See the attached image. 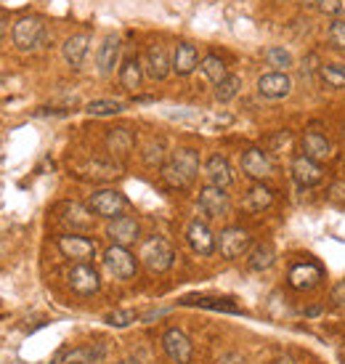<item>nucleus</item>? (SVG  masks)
I'll return each mask as SVG.
<instances>
[{
	"label": "nucleus",
	"mask_w": 345,
	"mask_h": 364,
	"mask_svg": "<svg viewBox=\"0 0 345 364\" xmlns=\"http://www.w3.org/2000/svg\"><path fill=\"white\" fill-rule=\"evenodd\" d=\"M197 173H199V154L189 146L175 149L170 154V160L163 165V178L172 189H189L197 178Z\"/></svg>",
	"instance_id": "1"
},
{
	"label": "nucleus",
	"mask_w": 345,
	"mask_h": 364,
	"mask_svg": "<svg viewBox=\"0 0 345 364\" xmlns=\"http://www.w3.org/2000/svg\"><path fill=\"white\" fill-rule=\"evenodd\" d=\"M175 261V250L165 237H149L141 245V263L154 274H165Z\"/></svg>",
	"instance_id": "2"
},
{
	"label": "nucleus",
	"mask_w": 345,
	"mask_h": 364,
	"mask_svg": "<svg viewBox=\"0 0 345 364\" xmlns=\"http://www.w3.org/2000/svg\"><path fill=\"white\" fill-rule=\"evenodd\" d=\"M128 208H131L128 197L122 192H117V189H99V192H93L91 200H88V210H91L93 215H99V218H109V221L120 218Z\"/></svg>",
	"instance_id": "3"
},
{
	"label": "nucleus",
	"mask_w": 345,
	"mask_h": 364,
	"mask_svg": "<svg viewBox=\"0 0 345 364\" xmlns=\"http://www.w3.org/2000/svg\"><path fill=\"white\" fill-rule=\"evenodd\" d=\"M11 38H13V46L19 51H35L43 43V38H45V21L40 16H21L13 24Z\"/></svg>",
	"instance_id": "4"
},
{
	"label": "nucleus",
	"mask_w": 345,
	"mask_h": 364,
	"mask_svg": "<svg viewBox=\"0 0 345 364\" xmlns=\"http://www.w3.org/2000/svg\"><path fill=\"white\" fill-rule=\"evenodd\" d=\"M242 173L247 178H253L255 183H263L276 173V165L263 149L253 146V149H247V152L242 154Z\"/></svg>",
	"instance_id": "5"
},
{
	"label": "nucleus",
	"mask_w": 345,
	"mask_h": 364,
	"mask_svg": "<svg viewBox=\"0 0 345 364\" xmlns=\"http://www.w3.org/2000/svg\"><path fill=\"white\" fill-rule=\"evenodd\" d=\"M163 348H165V354H168V359L175 364H189L194 356L192 338L183 333V330H178V327H170V330L163 335Z\"/></svg>",
	"instance_id": "6"
},
{
	"label": "nucleus",
	"mask_w": 345,
	"mask_h": 364,
	"mask_svg": "<svg viewBox=\"0 0 345 364\" xmlns=\"http://www.w3.org/2000/svg\"><path fill=\"white\" fill-rule=\"evenodd\" d=\"M250 245H253V237L242 226H229L218 237V250H221V255H224L226 261H234V258L244 255Z\"/></svg>",
	"instance_id": "7"
},
{
	"label": "nucleus",
	"mask_w": 345,
	"mask_h": 364,
	"mask_svg": "<svg viewBox=\"0 0 345 364\" xmlns=\"http://www.w3.org/2000/svg\"><path fill=\"white\" fill-rule=\"evenodd\" d=\"M104 263H106V269L117 277V279H133L136 277V269H138V261H136V255L128 250V247H122V245H112L106 253H104Z\"/></svg>",
	"instance_id": "8"
},
{
	"label": "nucleus",
	"mask_w": 345,
	"mask_h": 364,
	"mask_svg": "<svg viewBox=\"0 0 345 364\" xmlns=\"http://www.w3.org/2000/svg\"><path fill=\"white\" fill-rule=\"evenodd\" d=\"M56 245H59L61 255L75 263H88L96 255V245L88 237H80V234H64L56 240Z\"/></svg>",
	"instance_id": "9"
},
{
	"label": "nucleus",
	"mask_w": 345,
	"mask_h": 364,
	"mask_svg": "<svg viewBox=\"0 0 345 364\" xmlns=\"http://www.w3.org/2000/svg\"><path fill=\"white\" fill-rule=\"evenodd\" d=\"M197 205H199V210L207 215V218H221L229 213L231 208V200H229V194L226 189H218V186H202L199 189V197H197Z\"/></svg>",
	"instance_id": "10"
},
{
	"label": "nucleus",
	"mask_w": 345,
	"mask_h": 364,
	"mask_svg": "<svg viewBox=\"0 0 345 364\" xmlns=\"http://www.w3.org/2000/svg\"><path fill=\"white\" fill-rule=\"evenodd\" d=\"M67 279H70V287L77 295H93V293H99V287H102L99 272L93 269L91 263H77V266H72L70 274H67Z\"/></svg>",
	"instance_id": "11"
},
{
	"label": "nucleus",
	"mask_w": 345,
	"mask_h": 364,
	"mask_svg": "<svg viewBox=\"0 0 345 364\" xmlns=\"http://www.w3.org/2000/svg\"><path fill=\"white\" fill-rule=\"evenodd\" d=\"M186 240L192 245L197 255H213L218 250V237L210 232V226L204 221H192L186 229Z\"/></svg>",
	"instance_id": "12"
},
{
	"label": "nucleus",
	"mask_w": 345,
	"mask_h": 364,
	"mask_svg": "<svg viewBox=\"0 0 345 364\" xmlns=\"http://www.w3.org/2000/svg\"><path fill=\"white\" fill-rule=\"evenodd\" d=\"M204 178L210 186H218V189H229L234 183V168L231 162L226 160L224 154H210L207 162H204Z\"/></svg>",
	"instance_id": "13"
},
{
	"label": "nucleus",
	"mask_w": 345,
	"mask_h": 364,
	"mask_svg": "<svg viewBox=\"0 0 345 364\" xmlns=\"http://www.w3.org/2000/svg\"><path fill=\"white\" fill-rule=\"evenodd\" d=\"M106 237H109L114 245L128 247V245H133L138 237H141V226H138V221H136L133 215H120V218L109 221V226H106Z\"/></svg>",
	"instance_id": "14"
},
{
	"label": "nucleus",
	"mask_w": 345,
	"mask_h": 364,
	"mask_svg": "<svg viewBox=\"0 0 345 364\" xmlns=\"http://www.w3.org/2000/svg\"><path fill=\"white\" fill-rule=\"evenodd\" d=\"M292 178L297 186H303V189H311L316 183H322L324 178V171H322V165L314 162L311 157H305V154H297L292 160Z\"/></svg>",
	"instance_id": "15"
},
{
	"label": "nucleus",
	"mask_w": 345,
	"mask_h": 364,
	"mask_svg": "<svg viewBox=\"0 0 345 364\" xmlns=\"http://www.w3.org/2000/svg\"><path fill=\"white\" fill-rule=\"evenodd\" d=\"M290 91H292V80L287 77L285 72H265L258 80V93L263 99H271V102L290 96Z\"/></svg>",
	"instance_id": "16"
},
{
	"label": "nucleus",
	"mask_w": 345,
	"mask_h": 364,
	"mask_svg": "<svg viewBox=\"0 0 345 364\" xmlns=\"http://www.w3.org/2000/svg\"><path fill=\"white\" fill-rule=\"evenodd\" d=\"M120 35H106L104 38V43L99 46V53H96V70H99V75H112L114 67H117V61H120Z\"/></svg>",
	"instance_id": "17"
},
{
	"label": "nucleus",
	"mask_w": 345,
	"mask_h": 364,
	"mask_svg": "<svg viewBox=\"0 0 345 364\" xmlns=\"http://www.w3.org/2000/svg\"><path fill=\"white\" fill-rule=\"evenodd\" d=\"M322 277H324V272L316 263H295L290 274H287V282L295 290H311V287L322 282Z\"/></svg>",
	"instance_id": "18"
},
{
	"label": "nucleus",
	"mask_w": 345,
	"mask_h": 364,
	"mask_svg": "<svg viewBox=\"0 0 345 364\" xmlns=\"http://www.w3.org/2000/svg\"><path fill=\"white\" fill-rule=\"evenodd\" d=\"M172 70V61L168 56V48L160 46V43H154L146 48V75L152 77V80H165Z\"/></svg>",
	"instance_id": "19"
},
{
	"label": "nucleus",
	"mask_w": 345,
	"mask_h": 364,
	"mask_svg": "<svg viewBox=\"0 0 345 364\" xmlns=\"http://www.w3.org/2000/svg\"><path fill=\"white\" fill-rule=\"evenodd\" d=\"M303 154L322 165V162L335 157V146L329 144L327 136H322V133H316V131H308L303 136Z\"/></svg>",
	"instance_id": "20"
},
{
	"label": "nucleus",
	"mask_w": 345,
	"mask_h": 364,
	"mask_svg": "<svg viewBox=\"0 0 345 364\" xmlns=\"http://www.w3.org/2000/svg\"><path fill=\"white\" fill-rule=\"evenodd\" d=\"M88 48H91V35L88 32H77V35L67 38L61 53H64V59H67V64H70L72 70H80L85 56H88Z\"/></svg>",
	"instance_id": "21"
},
{
	"label": "nucleus",
	"mask_w": 345,
	"mask_h": 364,
	"mask_svg": "<svg viewBox=\"0 0 345 364\" xmlns=\"http://www.w3.org/2000/svg\"><path fill=\"white\" fill-rule=\"evenodd\" d=\"M197 67H199V51L194 48L192 43H178V46H175V53H172V72L186 77V75H192Z\"/></svg>",
	"instance_id": "22"
},
{
	"label": "nucleus",
	"mask_w": 345,
	"mask_h": 364,
	"mask_svg": "<svg viewBox=\"0 0 345 364\" xmlns=\"http://www.w3.org/2000/svg\"><path fill=\"white\" fill-rule=\"evenodd\" d=\"M276 200L274 189H268L265 183H253L250 189H247V194H244V210L247 213H263L265 208H271Z\"/></svg>",
	"instance_id": "23"
},
{
	"label": "nucleus",
	"mask_w": 345,
	"mask_h": 364,
	"mask_svg": "<svg viewBox=\"0 0 345 364\" xmlns=\"http://www.w3.org/2000/svg\"><path fill=\"white\" fill-rule=\"evenodd\" d=\"M181 306H197V309H210V311H224V314H244L231 298H204V295L199 298V295H192V298H183Z\"/></svg>",
	"instance_id": "24"
},
{
	"label": "nucleus",
	"mask_w": 345,
	"mask_h": 364,
	"mask_svg": "<svg viewBox=\"0 0 345 364\" xmlns=\"http://www.w3.org/2000/svg\"><path fill=\"white\" fill-rule=\"evenodd\" d=\"M120 82H122V88H125V91H131V93H136L138 88H141L143 70H141V61H138V56H128V59L122 61Z\"/></svg>",
	"instance_id": "25"
},
{
	"label": "nucleus",
	"mask_w": 345,
	"mask_h": 364,
	"mask_svg": "<svg viewBox=\"0 0 345 364\" xmlns=\"http://www.w3.org/2000/svg\"><path fill=\"white\" fill-rule=\"evenodd\" d=\"M106 146H109V152L114 157H128L133 152V146H136V136L128 128H112L109 136H106Z\"/></svg>",
	"instance_id": "26"
},
{
	"label": "nucleus",
	"mask_w": 345,
	"mask_h": 364,
	"mask_svg": "<svg viewBox=\"0 0 345 364\" xmlns=\"http://www.w3.org/2000/svg\"><path fill=\"white\" fill-rule=\"evenodd\" d=\"M276 261V250L271 245H258L253 247V253L247 258V266H250V272H265V269H271Z\"/></svg>",
	"instance_id": "27"
},
{
	"label": "nucleus",
	"mask_w": 345,
	"mask_h": 364,
	"mask_svg": "<svg viewBox=\"0 0 345 364\" xmlns=\"http://www.w3.org/2000/svg\"><path fill=\"white\" fill-rule=\"evenodd\" d=\"M104 359V348L99 346H82V348H72L64 354V364H96Z\"/></svg>",
	"instance_id": "28"
},
{
	"label": "nucleus",
	"mask_w": 345,
	"mask_h": 364,
	"mask_svg": "<svg viewBox=\"0 0 345 364\" xmlns=\"http://www.w3.org/2000/svg\"><path fill=\"white\" fill-rule=\"evenodd\" d=\"M199 70H202V75L210 82H213V85H218V82H224L226 77H229L226 61L221 59V56H213V53H210V56H204V59H202V67H199Z\"/></svg>",
	"instance_id": "29"
},
{
	"label": "nucleus",
	"mask_w": 345,
	"mask_h": 364,
	"mask_svg": "<svg viewBox=\"0 0 345 364\" xmlns=\"http://www.w3.org/2000/svg\"><path fill=\"white\" fill-rule=\"evenodd\" d=\"M319 77H322L324 85L340 91V88H345V64H322L319 67Z\"/></svg>",
	"instance_id": "30"
},
{
	"label": "nucleus",
	"mask_w": 345,
	"mask_h": 364,
	"mask_svg": "<svg viewBox=\"0 0 345 364\" xmlns=\"http://www.w3.org/2000/svg\"><path fill=\"white\" fill-rule=\"evenodd\" d=\"M239 91H242V77L229 72V77L215 85V99H218L221 104H229L231 99H236V93Z\"/></svg>",
	"instance_id": "31"
},
{
	"label": "nucleus",
	"mask_w": 345,
	"mask_h": 364,
	"mask_svg": "<svg viewBox=\"0 0 345 364\" xmlns=\"http://www.w3.org/2000/svg\"><path fill=\"white\" fill-rule=\"evenodd\" d=\"M122 109H125V104L117 102V99H96V102H91L88 107H85V112H88V114H93V117H109V114H120Z\"/></svg>",
	"instance_id": "32"
},
{
	"label": "nucleus",
	"mask_w": 345,
	"mask_h": 364,
	"mask_svg": "<svg viewBox=\"0 0 345 364\" xmlns=\"http://www.w3.org/2000/svg\"><path fill=\"white\" fill-rule=\"evenodd\" d=\"M265 61H268V67H274V72H285L287 67H292V56L282 46H271L265 51Z\"/></svg>",
	"instance_id": "33"
},
{
	"label": "nucleus",
	"mask_w": 345,
	"mask_h": 364,
	"mask_svg": "<svg viewBox=\"0 0 345 364\" xmlns=\"http://www.w3.org/2000/svg\"><path fill=\"white\" fill-rule=\"evenodd\" d=\"M136 319H138V311H133V309H117L104 316V322L109 327H131Z\"/></svg>",
	"instance_id": "34"
},
{
	"label": "nucleus",
	"mask_w": 345,
	"mask_h": 364,
	"mask_svg": "<svg viewBox=\"0 0 345 364\" xmlns=\"http://www.w3.org/2000/svg\"><path fill=\"white\" fill-rule=\"evenodd\" d=\"M327 38H329V43L335 46L337 51H345V21L340 19L332 21L329 30H327Z\"/></svg>",
	"instance_id": "35"
},
{
	"label": "nucleus",
	"mask_w": 345,
	"mask_h": 364,
	"mask_svg": "<svg viewBox=\"0 0 345 364\" xmlns=\"http://www.w3.org/2000/svg\"><path fill=\"white\" fill-rule=\"evenodd\" d=\"M316 9L322 11L324 16H337L340 11H345V6H343V0H319Z\"/></svg>",
	"instance_id": "36"
},
{
	"label": "nucleus",
	"mask_w": 345,
	"mask_h": 364,
	"mask_svg": "<svg viewBox=\"0 0 345 364\" xmlns=\"http://www.w3.org/2000/svg\"><path fill=\"white\" fill-rule=\"evenodd\" d=\"M215 364H247V359H244L239 351H229V354L218 356V362Z\"/></svg>",
	"instance_id": "37"
},
{
	"label": "nucleus",
	"mask_w": 345,
	"mask_h": 364,
	"mask_svg": "<svg viewBox=\"0 0 345 364\" xmlns=\"http://www.w3.org/2000/svg\"><path fill=\"white\" fill-rule=\"evenodd\" d=\"M329 197H332L335 203H345V181L332 183V189H329Z\"/></svg>",
	"instance_id": "38"
},
{
	"label": "nucleus",
	"mask_w": 345,
	"mask_h": 364,
	"mask_svg": "<svg viewBox=\"0 0 345 364\" xmlns=\"http://www.w3.org/2000/svg\"><path fill=\"white\" fill-rule=\"evenodd\" d=\"M282 144H290V146H292V136H290V133H279V136L271 139V146H276V154H282Z\"/></svg>",
	"instance_id": "39"
},
{
	"label": "nucleus",
	"mask_w": 345,
	"mask_h": 364,
	"mask_svg": "<svg viewBox=\"0 0 345 364\" xmlns=\"http://www.w3.org/2000/svg\"><path fill=\"white\" fill-rule=\"evenodd\" d=\"M332 301H335L337 306H345V282L335 284V290H332Z\"/></svg>",
	"instance_id": "40"
},
{
	"label": "nucleus",
	"mask_w": 345,
	"mask_h": 364,
	"mask_svg": "<svg viewBox=\"0 0 345 364\" xmlns=\"http://www.w3.org/2000/svg\"><path fill=\"white\" fill-rule=\"evenodd\" d=\"M297 3H300L303 9H316V6H319V0H297Z\"/></svg>",
	"instance_id": "41"
},
{
	"label": "nucleus",
	"mask_w": 345,
	"mask_h": 364,
	"mask_svg": "<svg viewBox=\"0 0 345 364\" xmlns=\"http://www.w3.org/2000/svg\"><path fill=\"white\" fill-rule=\"evenodd\" d=\"M274 364H297V362H295V359H292V356H279V359H276V362Z\"/></svg>",
	"instance_id": "42"
},
{
	"label": "nucleus",
	"mask_w": 345,
	"mask_h": 364,
	"mask_svg": "<svg viewBox=\"0 0 345 364\" xmlns=\"http://www.w3.org/2000/svg\"><path fill=\"white\" fill-rule=\"evenodd\" d=\"M3 32H6V16L0 14V38H3Z\"/></svg>",
	"instance_id": "43"
},
{
	"label": "nucleus",
	"mask_w": 345,
	"mask_h": 364,
	"mask_svg": "<svg viewBox=\"0 0 345 364\" xmlns=\"http://www.w3.org/2000/svg\"><path fill=\"white\" fill-rule=\"evenodd\" d=\"M120 364H141V362H138V359H133V356H128V359H122Z\"/></svg>",
	"instance_id": "44"
},
{
	"label": "nucleus",
	"mask_w": 345,
	"mask_h": 364,
	"mask_svg": "<svg viewBox=\"0 0 345 364\" xmlns=\"http://www.w3.org/2000/svg\"><path fill=\"white\" fill-rule=\"evenodd\" d=\"M0 205H3V186H0Z\"/></svg>",
	"instance_id": "45"
},
{
	"label": "nucleus",
	"mask_w": 345,
	"mask_h": 364,
	"mask_svg": "<svg viewBox=\"0 0 345 364\" xmlns=\"http://www.w3.org/2000/svg\"><path fill=\"white\" fill-rule=\"evenodd\" d=\"M343 6H345V0H343Z\"/></svg>",
	"instance_id": "46"
}]
</instances>
